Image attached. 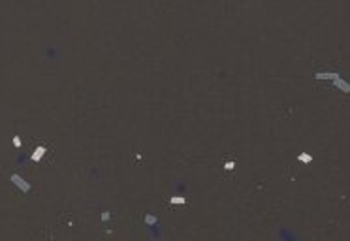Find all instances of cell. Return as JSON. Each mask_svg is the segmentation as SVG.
<instances>
[{
    "label": "cell",
    "instance_id": "cell-7",
    "mask_svg": "<svg viewBox=\"0 0 350 241\" xmlns=\"http://www.w3.org/2000/svg\"><path fill=\"white\" fill-rule=\"evenodd\" d=\"M185 202H186V200L183 198V196H173V198H172V203H185Z\"/></svg>",
    "mask_w": 350,
    "mask_h": 241
},
{
    "label": "cell",
    "instance_id": "cell-10",
    "mask_svg": "<svg viewBox=\"0 0 350 241\" xmlns=\"http://www.w3.org/2000/svg\"><path fill=\"white\" fill-rule=\"evenodd\" d=\"M109 217H111L109 211H104V213H102V220H104V222H106V220H109Z\"/></svg>",
    "mask_w": 350,
    "mask_h": 241
},
{
    "label": "cell",
    "instance_id": "cell-9",
    "mask_svg": "<svg viewBox=\"0 0 350 241\" xmlns=\"http://www.w3.org/2000/svg\"><path fill=\"white\" fill-rule=\"evenodd\" d=\"M13 145L15 147H21V138H19V136H15V138H13Z\"/></svg>",
    "mask_w": 350,
    "mask_h": 241
},
{
    "label": "cell",
    "instance_id": "cell-4",
    "mask_svg": "<svg viewBox=\"0 0 350 241\" xmlns=\"http://www.w3.org/2000/svg\"><path fill=\"white\" fill-rule=\"evenodd\" d=\"M335 85L339 87L341 91H344V92H350V85H348V83H344V81H343V79H341V77H339V79H335Z\"/></svg>",
    "mask_w": 350,
    "mask_h": 241
},
{
    "label": "cell",
    "instance_id": "cell-3",
    "mask_svg": "<svg viewBox=\"0 0 350 241\" xmlns=\"http://www.w3.org/2000/svg\"><path fill=\"white\" fill-rule=\"evenodd\" d=\"M43 155H45V147H42V145L36 147V151L32 153V160H34V162H38V160H42Z\"/></svg>",
    "mask_w": 350,
    "mask_h": 241
},
{
    "label": "cell",
    "instance_id": "cell-1",
    "mask_svg": "<svg viewBox=\"0 0 350 241\" xmlns=\"http://www.w3.org/2000/svg\"><path fill=\"white\" fill-rule=\"evenodd\" d=\"M10 179H11V183H15V185H17V187H19V188H21V190H23V192H28V190H30V183H26V181H25V179H23V177H21V175H17V173H13V175H11V177H10Z\"/></svg>",
    "mask_w": 350,
    "mask_h": 241
},
{
    "label": "cell",
    "instance_id": "cell-5",
    "mask_svg": "<svg viewBox=\"0 0 350 241\" xmlns=\"http://www.w3.org/2000/svg\"><path fill=\"white\" fill-rule=\"evenodd\" d=\"M299 160H301V162H311L312 156H311V155H307V153H301V155H299Z\"/></svg>",
    "mask_w": 350,
    "mask_h": 241
},
{
    "label": "cell",
    "instance_id": "cell-6",
    "mask_svg": "<svg viewBox=\"0 0 350 241\" xmlns=\"http://www.w3.org/2000/svg\"><path fill=\"white\" fill-rule=\"evenodd\" d=\"M145 222L147 224H156V217L154 215H145Z\"/></svg>",
    "mask_w": 350,
    "mask_h": 241
},
{
    "label": "cell",
    "instance_id": "cell-8",
    "mask_svg": "<svg viewBox=\"0 0 350 241\" xmlns=\"http://www.w3.org/2000/svg\"><path fill=\"white\" fill-rule=\"evenodd\" d=\"M224 168H226L228 171H232L233 168H235V164H233V162H226V164H224Z\"/></svg>",
    "mask_w": 350,
    "mask_h": 241
},
{
    "label": "cell",
    "instance_id": "cell-2",
    "mask_svg": "<svg viewBox=\"0 0 350 241\" xmlns=\"http://www.w3.org/2000/svg\"><path fill=\"white\" fill-rule=\"evenodd\" d=\"M316 77L318 79H333V81H335V79H339V74H333V72H331V74H329V72H326V74H324V72H318Z\"/></svg>",
    "mask_w": 350,
    "mask_h": 241
}]
</instances>
